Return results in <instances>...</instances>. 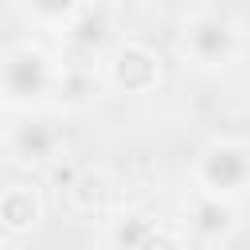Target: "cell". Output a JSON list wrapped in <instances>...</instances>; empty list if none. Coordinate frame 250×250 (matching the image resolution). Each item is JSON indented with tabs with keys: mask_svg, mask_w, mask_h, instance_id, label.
<instances>
[{
	"mask_svg": "<svg viewBox=\"0 0 250 250\" xmlns=\"http://www.w3.org/2000/svg\"><path fill=\"white\" fill-rule=\"evenodd\" d=\"M59 55L39 39H16L0 51V105L16 113H39L55 105Z\"/></svg>",
	"mask_w": 250,
	"mask_h": 250,
	"instance_id": "6da1fadb",
	"label": "cell"
},
{
	"mask_svg": "<svg viewBox=\"0 0 250 250\" xmlns=\"http://www.w3.org/2000/svg\"><path fill=\"white\" fill-rule=\"evenodd\" d=\"M176 51L203 74H230L242 59V27L219 12H191L176 31Z\"/></svg>",
	"mask_w": 250,
	"mask_h": 250,
	"instance_id": "7a4b0ae2",
	"label": "cell"
},
{
	"mask_svg": "<svg viewBox=\"0 0 250 250\" xmlns=\"http://www.w3.org/2000/svg\"><path fill=\"white\" fill-rule=\"evenodd\" d=\"M250 184V141L242 133H215L203 141L191 164V188L238 203Z\"/></svg>",
	"mask_w": 250,
	"mask_h": 250,
	"instance_id": "3957f363",
	"label": "cell"
},
{
	"mask_svg": "<svg viewBox=\"0 0 250 250\" xmlns=\"http://www.w3.org/2000/svg\"><path fill=\"white\" fill-rule=\"evenodd\" d=\"M102 82L113 86L117 94H133V98L152 94L164 82V59L152 43H145L137 35H121L102 55Z\"/></svg>",
	"mask_w": 250,
	"mask_h": 250,
	"instance_id": "277c9868",
	"label": "cell"
},
{
	"mask_svg": "<svg viewBox=\"0 0 250 250\" xmlns=\"http://www.w3.org/2000/svg\"><path fill=\"white\" fill-rule=\"evenodd\" d=\"M4 145H8V156L23 168H47L62 156L66 148V129L59 117H51L47 109L39 113H23L8 133H4Z\"/></svg>",
	"mask_w": 250,
	"mask_h": 250,
	"instance_id": "5b68a950",
	"label": "cell"
},
{
	"mask_svg": "<svg viewBox=\"0 0 250 250\" xmlns=\"http://www.w3.org/2000/svg\"><path fill=\"white\" fill-rule=\"evenodd\" d=\"M238 203L207 195V191H188L184 195V230L199 246H227L238 234Z\"/></svg>",
	"mask_w": 250,
	"mask_h": 250,
	"instance_id": "8992f818",
	"label": "cell"
},
{
	"mask_svg": "<svg viewBox=\"0 0 250 250\" xmlns=\"http://www.w3.org/2000/svg\"><path fill=\"white\" fill-rule=\"evenodd\" d=\"M66 203L82 219H105V215H113L121 207V188H117V180H113L109 168L82 164L66 180Z\"/></svg>",
	"mask_w": 250,
	"mask_h": 250,
	"instance_id": "52a82bcc",
	"label": "cell"
},
{
	"mask_svg": "<svg viewBox=\"0 0 250 250\" xmlns=\"http://www.w3.org/2000/svg\"><path fill=\"white\" fill-rule=\"evenodd\" d=\"M43 191L31 180H16L8 188H0V230L12 238H23L31 230H39L43 223Z\"/></svg>",
	"mask_w": 250,
	"mask_h": 250,
	"instance_id": "ba28073f",
	"label": "cell"
},
{
	"mask_svg": "<svg viewBox=\"0 0 250 250\" xmlns=\"http://www.w3.org/2000/svg\"><path fill=\"white\" fill-rule=\"evenodd\" d=\"M86 4L90 0H16V8H20L27 27L43 31V35H59V39L78 23Z\"/></svg>",
	"mask_w": 250,
	"mask_h": 250,
	"instance_id": "9c48e42d",
	"label": "cell"
},
{
	"mask_svg": "<svg viewBox=\"0 0 250 250\" xmlns=\"http://www.w3.org/2000/svg\"><path fill=\"white\" fill-rule=\"evenodd\" d=\"M156 227V219L141 207H117L113 215H105V242L109 250H133L148 230Z\"/></svg>",
	"mask_w": 250,
	"mask_h": 250,
	"instance_id": "30bf717a",
	"label": "cell"
},
{
	"mask_svg": "<svg viewBox=\"0 0 250 250\" xmlns=\"http://www.w3.org/2000/svg\"><path fill=\"white\" fill-rule=\"evenodd\" d=\"M133 250H188V242H184V234L180 230H172V227H164V223H156Z\"/></svg>",
	"mask_w": 250,
	"mask_h": 250,
	"instance_id": "8fae6325",
	"label": "cell"
},
{
	"mask_svg": "<svg viewBox=\"0 0 250 250\" xmlns=\"http://www.w3.org/2000/svg\"><path fill=\"white\" fill-rule=\"evenodd\" d=\"M0 250H12V242H8V234H0Z\"/></svg>",
	"mask_w": 250,
	"mask_h": 250,
	"instance_id": "7c38bea8",
	"label": "cell"
}]
</instances>
